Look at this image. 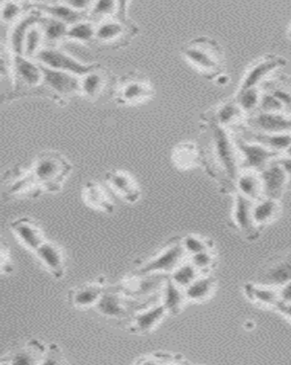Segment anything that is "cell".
<instances>
[{
    "mask_svg": "<svg viewBox=\"0 0 291 365\" xmlns=\"http://www.w3.org/2000/svg\"><path fill=\"white\" fill-rule=\"evenodd\" d=\"M202 129L209 139L204 148H201L202 161L209 174L213 177H222L235 185L239 175V153L235 138L226 128L214 123H202Z\"/></svg>",
    "mask_w": 291,
    "mask_h": 365,
    "instance_id": "6da1fadb",
    "label": "cell"
},
{
    "mask_svg": "<svg viewBox=\"0 0 291 365\" xmlns=\"http://www.w3.org/2000/svg\"><path fill=\"white\" fill-rule=\"evenodd\" d=\"M182 55L196 71L209 81H217L226 67V53L216 40L200 36L182 48Z\"/></svg>",
    "mask_w": 291,
    "mask_h": 365,
    "instance_id": "7a4b0ae2",
    "label": "cell"
},
{
    "mask_svg": "<svg viewBox=\"0 0 291 365\" xmlns=\"http://www.w3.org/2000/svg\"><path fill=\"white\" fill-rule=\"evenodd\" d=\"M128 2H119V11L115 18L100 22L94 36L100 43L118 49L128 45L138 33L137 25L128 17Z\"/></svg>",
    "mask_w": 291,
    "mask_h": 365,
    "instance_id": "3957f363",
    "label": "cell"
},
{
    "mask_svg": "<svg viewBox=\"0 0 291 365\" xmlns=\"http://www.w3.org/2000/svg\"><path fill=\"white\" fill-rule=\"evenodd\" d=\"M71 170V165L61 154L43 152L35 160L31 173L35 182L43 189L48 192H58Z\"/></svg>",
    "mask_w": 291,
    "mask_h": 365,
    "instance_id": "277c9868",
    "label": "cell"
},
{
    "mask_svg": "<svg viewBox=\"0 0 291 365\" xmlns=\"http://www.w3.org/2000/svg\"><path fill=\"white\" fill-rule=\"evenodd\" d=\"M113 95L120 104L137 106L153 99L155 89L147 75L139 72H131L116 81Z\"/></svg>",
    "mask_w": 291,
    "mask_h": 365,
    "instance_id": "5b68a950",
    "label": "cell"
},
{
    "mask_svg": "<svg viewBox=\"0 0 291 365\" xmlns=\"http://www.w3.org/2000/svg\"><path fill=\"white\" fill-rule=\"evenodd\" d=\"M235 141L243 170L260 173L272 161L276 160L278 156V152L271 151L258 143L246 141L242 138H236Z\"/></svg>",
    "mask_w": 291,
    "mask_h": 365,
    "instance_id": "8992f818",
    "label": "cell"
},
{
    "mask_svg": "<svg viewBox=\"0 0 291 365\" xmlns=\"http://www.w3.org/2000/svg\"><path fill=\"white\" fill-rule=\"evenodd\" d=\"M185 254V250L182 243L170 244L165 249L161 251L159 255L153 257L150 261L138 268L136 274L146 276L153 273L173 272L180 266Z\"/></svg>",
    "mask_w": 291,
    "mask_h": 365,
    "instance_id": "52a82bcc",
    "label": "cell"
},
{
    "mask_svg": "<svg viewBox=\"0 0 291 365\" xmlns=\"http://www.w3.org/2000/svg\"><path fill=\"white\" fill-rule=\"evenodd\" d=\"M286 63V59L283 57L274 55H268L259 59L246 72L237 92L249 88H258V85L263 82L268 75L278 68L284 67Z\"/></svg>",
    "mask_w": 291,
    "mask_h": 365,
    "instance_id": "ba28073f",
    "label": "cell"
},
{
    "mask_svg": "<svg viewBox=\"0 0 291 365\" xmlns=\"http://www.w3.org/2000/svg\"><path fill=\"white\" fill-rule=\"evenodd\" d=\"M252 131L265 134H291V117L280 112H258L246 120Z\"/></svg>",
    "mask_w": 291,
    "mask_h": 365,
    "instance_id": "9c48e42d",
    "label": "cell"
},
{
    "mask_svg": "<svg viewBox=\"0 0 291 365\" xmlns=\"http://www.w3.org/2000/svg\"><path fill=\"white\" fill-rule=\"evenodd\" d=\"M37 59L42 62L43 65L55 70H63L74 74L84 76L96 67L97 65H85L77 61L72 57L65 55L62 52L56 49H44L40 50L36 55Z\"/></svg>",
    "mask_w": 291,
    "mask_h": 365,
    "instance_id": "30bf717a",
    "label": "cell"
},
{
    "mask_svg": "<svg viewBox=\"0 0 291 365\" xmlns=\"http://www.w3.org/2000/svg\"><path fill=\"white\" fill-rule=\"evenodd\" d=\"M262 184H263V195L267 198L280 200L290 180L287 173L278 161L275 160L262 171H260Z\"/></svg>",
    "mask_w": 291,
    "mask_h": 365,
    "instance_id": "8fae6325",
    "label": "cell"
},
{
    "mask_svg": "<svg viewBox=\"0 0 291 365\" xmlns=\"http://www.w3.org/2000/svg\"><path fill=\"white\" fill-rule=\"evenodd\" d=\"M116 82L109 72H104L100 65H97L96 67L83 76L80 81V88L84 95L94 100L104 94L107 88L114 90Z\"/></svg>",
    "mask_w": 291,
    "mask_h": 365,
    "instance_id": "7c38bea8",
    "label": "cell"
},
{
    "mask_svg": "<svg viewBox=\"0 0 291 365\" xmlns=\"http://www.w3.org/2000/svg\"><path fill=\"white\" fill-rule=\"evenodd\" d=\"M42 70L44 84L57 95L68 97L81 91L80 81L74 76L55 69L47 68L45 66H43Z\"/></svg>",
    "mask_w": 291,
    "mask_h": 365,
    "instance_id": "4fadbf2b",
    "label": "cell"
},
{
    "mask_svg": "<svg viewBox=\"0 0 291 365\" xmlns=\"http://www.w3.org/2000/svg\"><path fill=\"white\" fill-rule=\"evenodd\" d=\"M243 110L240 109L235 98L224 101L215 110L208 111L202 116V123H214L215 125L227 128L235 125L243 116Z\"/></svg>",
    "mask_w": 291,
    "mask_h": 365,
    "instance_id": "5bb4252c",
    "label": "cell"
},
{
    "mask_svg": "<svg viewBox=\"0 0 291 365\" xmlns=\"http://www.w3.org/2000/svg\"><path fill=\"white\" fill-rule=\"evenodd\" d=\"M106 182L113 190L125 201L129 203L137 202L141 197V190L134 178L121 170H113L106 173Z\"/></svg>",
    "mask_w": 291,
    "mask_h": 365,
    "instance_id": "9a60e30c",
    "label": "cell"
},
{
    "mask_svg": "<svg viewBox=\"0 0 291 365\" xmlns=\"http://www.w3.org/2000/svg\"><path fill=\"white\" fill-rule=\"evenodd\" d=\"M13 74L16 88L38 87L43 80L42 67H37L21 55H16L13 62Z\"/></svg>",
    "mask_w": 291,
    "mask_h": 365,
    "instance_id": "2e32d148",
    "label": "cell"
},
{
    "mask_svg": "<svg viewBox=\"0 0 291 365\" xmlns=\"http://www.w3.org/2000/svg\"><path fill=\"white\" fill-rule=\"evenodd\" d=\"M253 205L254 202L236 192L234 203L233 220L236 227L246 236L256 234L258 229L253 219Z\"/></svg>",
    "mask_w": 291,
    "mask_h": 365,
    "instance_id": "e0dca14e",
    "label": "cell"
},
{
    "mask_svg": "<svg viewBox=\"0 0 291 365\" xmlns=\"http://www.w3.org/2000/svg\"><path fill=\"white\" fill-rule=\"evenodd\" d=\"M16 236L28 249L36 251L45 242L42 229L30 219H18L11 224Z\"/></svg>",
    "mask_w": 291,
    "mask_h": 365,
    "instance_id": "ac0fdd59",
    "label": "cell"
},
{
    "mask_svg": "<svg viewBox=\"0 0 291 365\" xmlns=\"http://www.w3.org/2000/svg\"><path fill=\"white\" fill-rule=\"evenodd\" d=\"M237 193L246 197L252 202L263 198V184L260 173L254 170H246L239 173L235 184Z\"/></svg>",
    "mask_w": 291,
    "mask_h": 365,
    "instance_id": "d6986e66",
    "label": "cell"
},
{
    "mask_svg": "<svg viewBox=\"0 0 291 365\" xmlns=\"http://www.w3.org/2000/svg\"><path fill=\"white\" fill-rule=\"evenodd\" d=\"M35 252L56 278L62 277L65 272V256L62 249L55 244L44 242Z\"/></svg>",
    "mask_w": 291,
    "mask_h": 365,
    "instance_id": "ffe728a7",
    "label": "cell"
},
{
    "mask_svg": "<svg viewBox=\"0 0 291 365\" xmlns=\"http://www.w3.org/2000/svg\"><path fill=\"white\" fill-rule=\"evenodd\" d=\"M172 158L180 170H189L202 161L201 148L194 142H182L173 148Z\"/></svg>",
    "mask_w": 291,
    "mask_h": 365,
    "instance_id": "44dd1931",
    "label": "cell"
},
{
    "mask_svg": "<svg viewBox=\"0 0 291 365\" xmlns=\"http://www.w3.org/2000/svg\"><path fill=\"white\" fill-rule=\"evenodd\" d=\"M167 312L163 304L142 311L141 313L135 316L131 329L133 332L142 333V334L150 332L159 325Z\"/></svg>",
    "mask_w": 291,
    "mask_h": 365,
    "instance_id": "7402d4cb",
    "label": "cell"
},
{
    "mask_svg": "<svg viewBox=\"0 0 291 365\" xmlns=\"http://www.w3.org/2000/svg\"><path fill=\"white\" fill-rule=\"evenodd\" d=\"M280 207L277 200L267 198L259 199L253 205V219L256 227H262L272 223L280 214Z\"/></svg>",
    "mask_w": 291,
    "mask_h": 365,
    "instance_id": "603a6c76",
    "label": "cell"
},
{
    "mask_svg": "<svg viewBox=\"0 0 291 365\" xmlns=\"http://www.w3.org/2000/svg\"><path fill=\"white\" fill-rule=\"evenodd\" d=\"M97 310L101 315L109 318H123L126 315L125 301L114 292H104L97 303Z\"/></svg>",
    "mask_w": 291,
    "mask_h": 365,
    "instance_id": "cb8c5ba5",
    "label": "cell"
},
{
    "mask_svg": "<svg viewBox=\"0 0 291 365\" xmlns=\"http://www.w3.org/2000/svg\"><path fill=\"white\" fill-rule=\"evenodd\" d=\"M39 7L47 13L52 14L53 17L58 18L60 21L72 25L83 21L87 15V11H79L77 9L70 7L65 2L53 3L49 5L42 4Z\"/></svg>",
    "mask_w": 291,
    "mask_h": 365,
    "instance_id": "d4e9b609",
    "label": "cell"
},
{
    "mask_svg": "<svg viewBox=\"0 0 291 365\" xmlns=\"http://www.w3.org/2000/svg\"><path fill=\"white\" fill-rule=\"evenodd\" d=\"M42 21L40 15L38 13H31L21 20L20 22L13 28L11 37L12 50L17 55H21L23 52L25 40L31 27L35 24L39 23Z\"/></svg>",
    "mask_w": 291,
    "mask_h": 365,
    "instance_id": "484cf974",
    "label": "cell"
},
{
    "mask_svg": "<svg viewBox=\"0 0 291 365\" xmlns=\"http://www.w3.org/2000/svg\"><path fill=\"white\" fill-rule=\"evenodd\" d=\"M249 139L246 141L258 143L264 147L280 153L286 152L291 145V134H265V133L255 132L250 130Z\"/></svg>",
    "mask_w": 291,
    "mask_h": 365,
    "instance_id": "4316f807",
    "label": "cell"
},
{
    "mask_svg": "<svg viewBox=\"0 0 291 365\" xmlns=\"http://www.w3.org/2000/svg\"><path fill=\"white\" fill-rule=\"evenodd\" d=\"M103 293L102 284H91L72 290L69 296L75 306L87 307L97 303Z\"/></svg>",
    "mask_w": 291,
    "mask_h": 365,
    "instance_id": "83f0119b",
    "label": "cell"
},
{
    "mask_svg": "<svg viewBox=\"0 0 291 365\" xmlns=\"http://www.w3.org/2000/svg\"><path fill=\"white\" fill-rule=\"evenodd\" d=\"M85 202L106 212H112L114 205L102 186L97 182H88L84 189Z\"/></svg>",
    "mask_w": 291,
    "mask_h": 365,
    "instance_id": "f1b7e54d",
    "label": "cell"
},
{
    "mask_svg": "<svg viewBox=\"0 0 291 365\" xmlns=\"http://www.w3.org/2000/svg\"><path fill=\"white\" fill-rule=\"evenodd\" d=\"M214 285V280L211 278H197L185 288V297L192 301H204L213 293Z\"/></svg>",
    "mask_w": 291,
    "mask_h": 365,
    "instance_id": "f546056e",
    "label": "cell"
},
{
    "mask_svg": "<svg viewBox=\"0 0 291 365\" xmlns=\"http://www.w3.org/2000/svg\"><path fill=\"white\" fill-rule=\"evenodd\" d=\"M246 293L250 300L265 306H276L280 301L278 292L268 285H249L246 287Z\"/></svg>",
    "mask_w": 291,
    "mask_h": 365,
    "instance_id": "4dcf8cb0",
    "label": "cell"
},
{
    "mask_svg": "<svg viewBox=\"0 0 291 365\" xmlns=\"http://www.w3.org/2000/svg\"><path fill=\"white\" fill-rule=\"evenodd\" d=\"M185 294L180 291V288L172 279H169L165 285L163 296V306L168 312L178 314L185 300Z\"/></svg>",
    "mask_w": 291,
    "mask_h": 365,
    "instance_id": "1f68e13d",
    "label": "cell"
},
{
    "mask_svg": "<svg viewBox=\"0 0 291 365\" xmlns=\"http://www.w3.org/2000/svg\"><path fill=\"white\" fill-rule=\"evenodd\" d=\"M290 281H291V258L283 260L272 266L265 275V283L268 285L282 287Z\"/></svg>",
    "mask_w": 291,
    "mask_h": 365,
    "instance_id": "d6a6232c",
    "label": "cell"
},
{
    "mask_svg": "<svg viewBox=\"0 0 291 365\" xmlns=\"http://www.w3.org/2000/svg\"><path fill=\"white\" fill-rule=\"evenodd\" d=\"M261 95L258 88H249L238 91L236 95V100L243 113L252 112L257 109L260 103Z\"/></svg>",
    "mask_w": 291,
    "mask_h": 365,
    "instance_id": "836d02e7",
    "label": "cell"
},
{
    "mask_svg": "<svg viewBox=\"0 0 291 365\" xmlns=\"http://www.w3.org/2000/svg\"><path fill=\"white\" fill-rule=\"evenodd\" d=\"M197 269L192 264L179 266L172 272V280L180 288H186L198 278Z\"/></svg>",
    "mask_w": 291,
    "mask_h": 365,
    "instance_id": "e575fe53",
    "label": "cell"
},
{
    "mask_svg": "<svg viewBox=\"0 0 291 365\" xmlns=\"http://www.w3.org/2000/svg\"><path fill=\"white\" fill-rule=\"evenodd\" d=\"M43 22L44 36L50 41L62 39L67 35V28L65 22L57 21L56 18H42Z\"/></svg>",
    "mask_w": 291,
    "mask_h": 365,
    "instance_id": "d590c367",
    "label": "cell"
},
{
    "mask_svg": "<svg viewBox=\"0 0 291 365\" xmlns=\"http://www.w3.org/2000/svg\"><path fill=\"white\" fill-rule=\"evenodd\" d=\"M66 36L70 39L90 40L92 38L96 36V28L90 22H79L69 28Z\"/></svg>",
    "mask_w": 291,
    "mask_h": 365,
    "instance_id": "8d00e7d4",
    "label": "cell"
},
{
    "mask_svg": "<svg viewBox=\"0 0 291 365\" xmlns=\"http://www.w3.org/2000/svg\"><path fill=\"white\" fill-rule=\"evenodd\" d=\"M119 3L113 1H99L93 3V7L91 8L90 18L94 21L101 20V18L111 17L112 15L116 14L119 11L116 5Z\"/></svg>",
    "mask_w": 291,
    "mask_h": 365,
    "instance_id": "74e56055",
    "label": "cell"
},
{
    "mask_svg": "<svg viewBox=\"0 0 291 365\" xmlns=\"http://www.w3.org/2000/svg\"><path fill=\"white\" fill-rule=\"evenodd\" d=\"M43 33L39 28L31 27L25 40V55L31 57L38 55V49L43 40Z\"/></svg>",
    "mask_w": 291,
    "mask_h": 365,
    "instance_id": "f35d334b",
    "label": "cell"
},
{
    "mask_svg": "<svg viewBox=\"0 0 291 365\" xmlns=\"http://www.w3.org/2000/svg\"><path fill=\"white\" fill-rule=\"evenodd\" d=\"M258 107L262 112H280L284 109L282 103L272 94H265L261 97Z\"/></svg>",
    "mask_w": 291,
    "mask_h": 365,
    "instance_id": "ab89813d",
    "label": "cell"
},
{
    "mask_svg": "<svg viewBox=\"0 0 291 365\" xmlns=\"http://www.w3.org/2000/svg\"><path fill=\"white\" fill-rule=\"evenodd\" d=\"M182 244L185 252L192 254V255L208 250V244L205 241L192 236H186Z\"/></svg>",
    "mask_w": 291,
    "mask_h": 365,
    "instance_id": "60d3db41",
    "label": "cell"
},
{
    "mask_svg": "<svg viewBox=\"0 0 291 365\" xmlns=\"http://www.w3.org/2000/svg\"><path fill=\"white\" fill-rule=\"evenodd\" d=\"M214 256L207 251L192 255V264L197 271H207L214 264Z\"/></svg>",
    "mask_w": 291,
    "mask_h": 365,
    "instance_id": "b9f144b4",
    "label": "cell"
},
{
    "mask_svg": "<svg viewBox=\"0 0 291 365\" xmlns=\"http://www.w3.org/2000/svg\"><path fill=\"white\" fill-rule=\"evenodd\" d=\"M21 12V9L17 3H6V7L2 8V18L5 21L14 20Z\"/></svg>",
    "mask_w": 291,
    "mask_h": 365,
    "instance_id": "7bdbcfd3",
    "label": "cell"
},
{
    "mask_svg": "<svg viewBox=\"0 0 291 365\" xmlns=\"http://www.w3.org/2000/svg\"><path fill=\"white\" fill-rule=\"evenodd\" d=\"M272 94L275 95L278 100L282 103L286 109H291V94L287 93V91L281 90V89H276L272 92Z\"/></svg>",
    "mask_w": 291,
    "mask_h": 365,
    "instance_id": "ee69618b",
    "label": "cell"
},
{
    "mask_svg": "<svg viewBox=\"0 0 291 365\" xmlns=\"http://www.w3.org/2000/svg\"><path fill=\"white\" fill-rule=\"evenodd\" d=\"M278 295H280V300L283 301V303H291V281L280 287Z\"/></svg>",
    "mask_w": 291,
    "mask_h": 365,
    "instance_id": "f6af8a7d",
    "label": "cell"
},
{
    "mask_svg": "<svg viewBox=\"0 0 291 365\" xmlns=\"http://www.w3.org/2000/svg\"><path fill=\"white\" fill-rule=\"evenodd\" d=\"M275 307L286 318L291 320V303H283V301L280 300Z\"/></svg>",
    "mask_w": 291,
    "mask_h": 365,
    "instance_id": "bcb514c9",
    "label": "cell"
},
{
    "mask_svg": "<svg viewBox=\"0 0 291 365\" xmlns=\"http://www.w3.org/2000/svg\"><path fill=\"white\" fill-rule=\"evenodd\" d=\"M278 163L281 165V167L283 168L285 173H287V177H289V180H291V158L290 157H285L281 158L280 160H278Z\"/></svg>",
    "mask_w": 291,
    "mask_h": 365,
    "instance_id": "7dc6e473",
    "label": "cell"
},
{
    "mask_svg": "<svg viewBox=\"0 0 291 365\" xmlns=\"http://www.w3.org/2000/svg\"><path fill=\"white\" fill-rule=\"evenodd\" d=\"M286 153H287V157L291 158V145L290 146V148L287 149Z\"/></svg>",
    "mask_w": 291,
    "mask_h": 365,
    "instance_id": "c3c4849f",
    "label": "cell"
},
{
    "mask_svg": "<svg viewBox=\"0 0 291 365\" xmlns=\"http://www.w3.org/2000/svg\"><path fill=\"white\" fill-rule=\"evenodd\" d=\"M290 36H291V26H290Z\"/></svg>",
    "mask_w": 291,
    "mask_h": 365,
    "instance_id": "681fc988",
    "label": "cell"
}]
</instances>
